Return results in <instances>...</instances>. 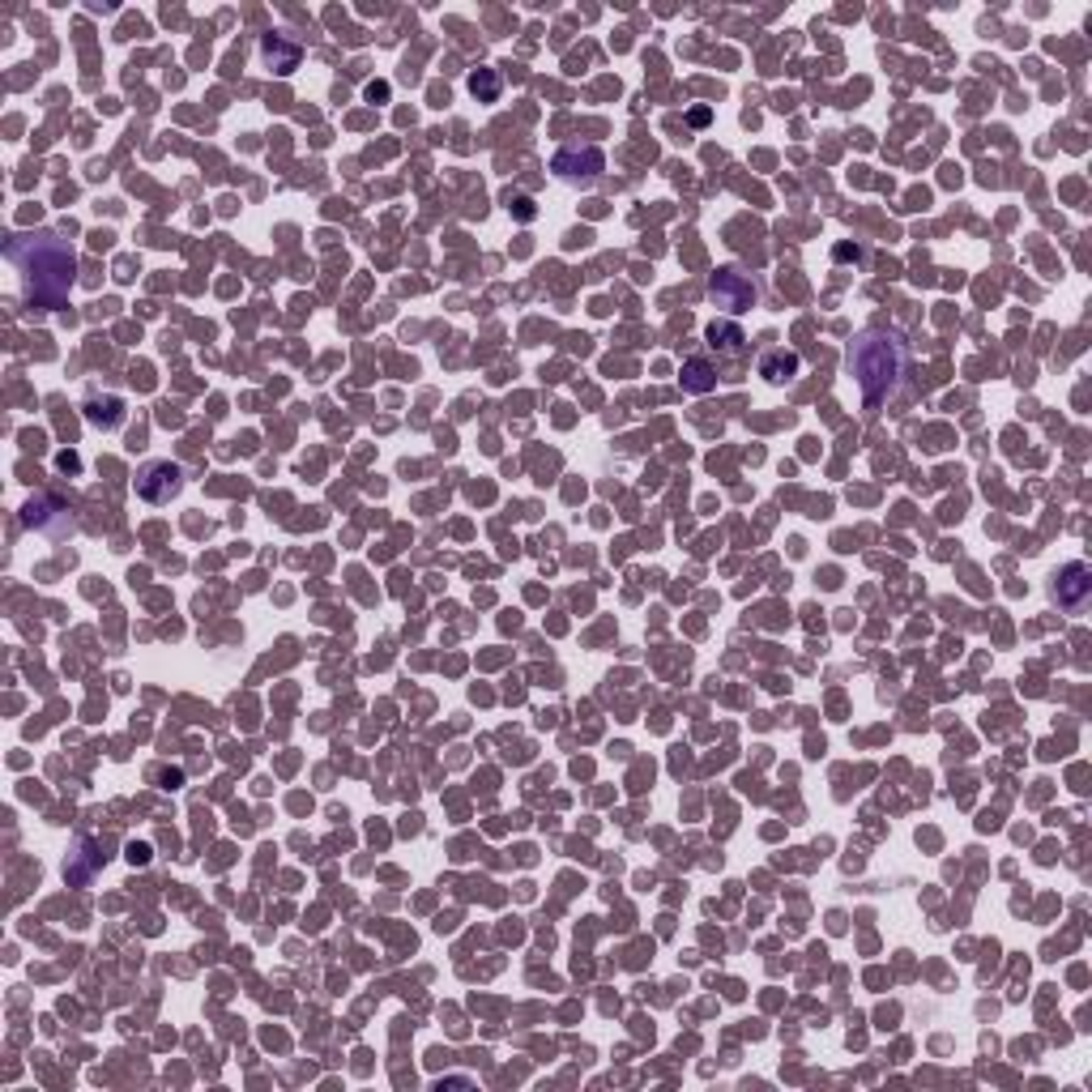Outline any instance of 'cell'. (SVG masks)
I'll return each instance as SVG.
<instances>
[{
	"instance_id": "cell-6",
	"label": "cell",
	"mask_w": 1092,
	"mask_h": 1092,
	"mask_svg": "<svg viewBox=\"0 0 1092 1092\" xmlns=\"http://www.w3.org/2000/svg\"><path fill=\"white\" fill-rule=\"evenodd\" d=\"M261 56H265V65L273 68V73L286 77L290 68L299 65V56H303V51H299V43H290L286 34H265V39H261Z\"/></svg>"
},
{
	"instance_id": "cell-11",
	"label": "cell",
	"mask_w": 1092,
	"mask_h": 1092,
	"mask_svg": "<svg viewBox=\"0 0 1092 1092\" xmlns=\"http://www.w3.org/2000/svg\"><path fill=\"white\" fill-rule=\"evenodd\" d=\"M86 419H90L94 427H116V422L125 419V410H120V401H116V398H103V401L94 398L90 406H86Z\"/></svg>"
},
{
	"instance_id": "cell-2",
	"label": "cell",
	"mask_w": 1092,
	"mask_h": 1092,
	"mask_svg": "<svg viewBox=\"0 0 1092 1092\" xmlns=\"http://www.w3.org/2000/svg\"><path fill=\"white\" fill-rule=\"evenodd\" d=\"M849 372L862 389V401L870 410L896 389L905 372V346L896 333H862L849 346Z\"/></svg>"
},
{
	"instance_id": "cell-12",
	"label": "cell",
	"mask_w": 1092,
	"mask_h": 1092,
	"mask_svg": "<svg viewBox=\"0 0 1092 1092\" xmlns=\"http://www.w3.org/2000/svg\"><path fill=\"white\" fill-rule=\"evenodd\" d=\"M470 90L478 94L482 103H496V94H499V77H496V68H478V73L470 77Z\"/></svg>"
},
{
	"instance_id": "cell-5",
	"label": "cell",
	"mask_w": 1092,
	"mask_h": 1092,
	"mask_svg": "<svg viewBox=\"0 0 1092 1092\" xmlns=\"http://www.w3.org/2000/svg\"><path fill=\"white\" fill-rule=\"evenodd\" d=\"M555 171H559L563 180L589 184L597 171H602V149H594V146H585V149H563V154L555 158Z\"/></svg>"
},
{
	"instance_id": "cell-4",
	"label": "cell",
	"mask_w": 1092,
	"mask_h": 1092,
	"mask_svg": "<svg viewBox=\"0 0 1092 1092\" xmlns=\"http://www.w3.org/2000/svg\"><path fill=\"white\" fill-rule=\"evenodd\" d=\"M709 295H712V303L726 307V312H747V307L755 303L751 278H743L738 269H717V273H712Z\"/></svg>"
},
{
	"instance_id": "cell-13",
	"label": "cell",
	"mask_w": 1092,
	"mask_h": 1092,
	"mask_svg": "<svg viewBox=\"0 0 1092 1092\" xmlns=\"http://www.w3.org/2000/svg\"><path fill=\"white\" fill-rule=\"evenodd\" d=\"M508 205H513L517 218H525V223L534 218V201H530V197H508Z\"/></svg>"
},
{
	"instance_id": "cell-14",
	"label": "cell",
	"mask_w": 1092,
	"mask_h": 1092,
	"mask_svg": "<svg viewBox=\"0 0 1092 1092\" xmlns=\"http://www.w3.org/2000/svg\"><path fill=\"white\" fill-rule=\"evenodd\" d=\"M384 94H389V86H384V82H380V86H367V99H384Z\"/></svg>"
},
{
	"instance_id": "cell-9",
	"label": "cell",
	"mask_w": 1092,
	"mask_h": 1092,
	"mask_svg": "<svg viewBox=\"0 0 1092 1092\" xmlns=\"http://www.w3.org/2000/svg\"><path fill=\"white\" fill-rule=\"evenodd\" d=\"M743 329H738L734 321H712L709 324V346L712 350H721V355H738L743 350Z\"/></svg>"
},
{
	"instance_id": "cell-10",
	"label": "cell",
	"mask_w": 1092,
	"mask_h": 1092,
	"mask_svg": "<svg viewBox=\"0 0 1092 1092\" xmlns=\"http://www.w3.org/2000/svg\"><path fill=\"white\" fill-rule=\"evenodd\" d=\"M679 380H683L687 393H709L712 384H717V372H712V363H704V359H687Z\"/></svg>"
},
{
	"instance_id": "cell-7",
	"label": "cell",
	"mask_w": 1092,
	"mask_h": 1092,
	"mask_svg": "<svg viewBox=\"0 0 1092 1092\" xmlns=\"http://www.w3.org/2000/svg\"><path fill=\"white\" fill-rule=\"evenodd\" d=\"M1088 589H1092L1088 563H1067V568H1063V576H1059V602H1063V606H1080V602L1088 597Z\"/></svg>"
},
{
	"instance_id": "cell-8",
	"label": "cell",
	"mask_w": 1092,
	"mask_h": 1092,
	"mask_svg": "<svg viewBox=\"0 0 1092 1092\" xmlns=\"http://www.w3.org/2000/svg\"><path fill=\"white\" fill-rule=\"evenodd\" d=\"M760 376H769L772 384H786L798 376V355L794 350H769V355L760 359Z\"/></svg>"
},
{
	"instance_id": "cell-1",
	"label": "cell",
	"mask_w": 1092,
	"mask_h": 1092,
	"mask_svg": "<svg viewBox=\"0 0 1092 1092\" xmlns=\"http://www.w3.org/2000/svg\"><path fill=\"white\" fill-rule=\"evenodd\" d=\"M9 261L22 273V295L30 307H60L77 282V252L60 235H17Z\"/></svg>"
},
{
	"instance_id": "cell-3",
	"label": "cell",
	"mask_w": 1092,
	"mask_h": 1092,
	"mask_svg": "<svg viewBox=\"0 0 1092 1092\" xmlns=\"http://www.w3.org/2000/svg\"><path fill=\"white\" fill-rule=\"evenodd\" d=\"M180 487H184V470L171 461H149L137 474V496L149 499V504H166L171 496H180Z\"/></svg>"
}]
</instances>
